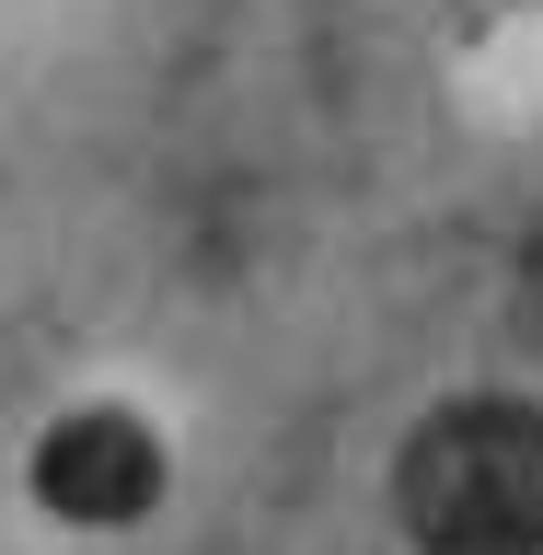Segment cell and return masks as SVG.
<instances>
[{"label":"cell","mask_w":543,"mask_h":555,"mask_svg":"<svg viewBox=\"0 0 543 555\" xmlns=\"http://www.w3.org/2000/svg\"><path fill=\"white\" fill-rule=\"evenodd\" d=\"M393 509L428 555H543V405H440L393 463Z\"/></svg>","instance_id":"obj_1"},{"label":"cell","mask_w":543,"mask_h":555,"mask_svg":"<svg viewBox=\"0 0 543 555\" xmlns=\"http://www.w3.org/2000/svg\"><path fill=\"white\" fill-rule=\"evenodd\" d=\"M35 498L59 520L116 532V520H139L163 498V451H151L139 416H69V428H47V451H35Z\"/></svg>","instance_id":"obj_2"},{"label":"cell","mask_w":543,"mask_h":555,"mask_svg":"<svg viewBox=\"0 0 543 555\" xmlns=\"http://www.w3.org/2000/svg\"><path fill=\"white\" fill-rule=\"evenodd\" d=\"M520 301H532V336H543V232H532V267H520Z\"/></svg>","instance_id":"obj_3"}]
</instances>
